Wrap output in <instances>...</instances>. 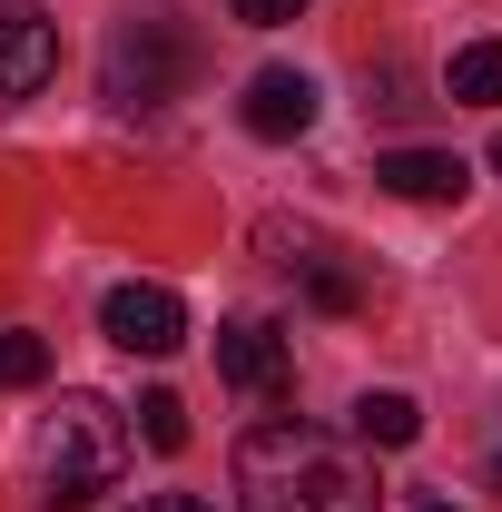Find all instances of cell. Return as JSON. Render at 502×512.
<instances>
[{
	"mask_svg": "<svg viewBox=\"0 0 502 512\" xmlns=\"http://www.w3.org/2000/svg\"><path fill=\"white\" fill-rule=\"evenodd\" d=\"M237 503L247 512H384L375 453L315 424H256L237 444Z\"/></svg>",
	"mask_w": 502,
	"mask_h": 512,
	"instance_id": "obj_1",
	"label": "cell"
},
{
	"mask_svg": "<svg viewBox=\"0 0 502 512\" xmlns=\"http://www.w3.org/2000/svg\"><path fill=\"white\" fill-rule=\"evenodd\" d=\"M119 473H128V414L109 394H60V404L40 414V503L50 512H89Z\"/></svg>",
	"mask_w": 502,
	"mask_h": 512,
	"instance_id": "obj_2",
	"label": "cell"
},
{
	"mask_svg": "<svg viewBox=\"0 0 502 512\" xmlns=\"http://www.w3.org/2000/svg\"><path fill=\"white\" fill-rule=\"evenodd\" d=\"M197 79V40L178 20H119L99 40V99L109 109H168Z\"/></svg>",
	"mask_w": 502,
	"mask_h": 512,
	"instance_id": "obj_3",
	"label": "cell"
},
{
	"mask_svg": "<svg viewBox=\"0 0 502 512\" xmlns=\"http://www.w3.org/2000/svg\"><path fill=\"white\" fill-rule=\"evenodd\" d=\"M99 335H109L119 355H178V345H188V306H178V286L128 276V286L99 296Z\"/></svg>",
	"mask_w": 502,
	"mask_h": 512,
	"instance_id": "obj_4",
	"label": "cell"
},
{
	"mask_svg": "<svg viewBox=\"0 0 502 512\" xmlns=\"http://www.w3.org/2000/svg\"><path fill=\"white\" fill-rule=\"evenodd\" d=\"M60 79V20L40 0H0V99H30Z\"/></svg>",
	"mask_w": 502,
	"mask_h": 512,
	"instance_id": "obj_5",
	"label": "cell"
},
{
	"mask_svg": "<svg viewBox=\"0 0 502 512\" xmlns=\"http://www.w3.org/2000/svg\"><path fill=\"white\" fill-rule=\"evenodd\" d=\"M217 375L237 384V394H286L296 384V355H286V335L266 316H227L217 325Z\"/></svg>",
	"mask_w": 502,
	"mask_h": 512,
	"instance_id": "obj_6",
	"label": "cell"
},
{
	"mask_svg": "<svg viewBox=\"0 0 502 512\" xmlns=\"http://www.w3.org/2000/svg\"><path fill=\"white\" fill-rule=\"evenodd\" d=\"M375 188L404 197V207H463L473 168H463L453 148H384V158H375Z\"/></svg>",
	"mask_w": 502,
	"mask_h": 512,
	"instance_id": "obj_7",
	"label": "cell"
},
{
	"mask_svg": "<svg viewBox=\"0 0 502 512\" xmlns=\"http://www.w3.org/2000/svg\"><path fill=\"white\" fill-rule=\"evenodd\" d=\"M237 119H247V138H266V148L306 138V128H315V79H306V69H256L247 99H237Z\"/></svg>",
	"mask_w": 502,
	"mask_h": 512,
	"instance_id": "obj_8",
	"label": "cell"
},
{
	"mask_svg": "<svg viewBox=\"0 0 502 512\" xmlns=\"http://www.w3.org/2000/svg\"><path fill=\"white\" fill-rule=\"evenodd\" d=\"M355 434L384 444V453H404L414 434H424V404H414V394H365V404H355Z\"/></svg>",
	"mask_w": 502,
	"mask_h": 512,
	"instance_id": "obj_9",
	"label": "cell"
},
{
	"mask_svg": "<svg viewBox=\"0 0 502 512\" xmlns=\"http://www.w3.org/2000/svg\"><path fill=\"white\" fill-rule=\"evenodd\" d=\"M443 89H453L463 109L502 99V40H463V50H453V69H443Z\"/></svg>",
	"mask_w": 502,
	"mask_h": 512,
	"instance_id": "obj_10",
	"label": "cell"
},
{
	"mask_svg": "<svg viewBox=\"0 0 502 512\" xmlns=\"http://www.w3.org/2000/svg\"><path fill=\"white\" fill-rule=\"evenodd\" d=\"M296 276H306V296L325 306V316H355V306H365V276H355V266H345L335 247H315L306 266H296Z\"/></svg>",
	"mask_w": 502,
	"mask_h": 512,
	"instance_id": "obj_11",
	"label": "cell"
},
{
	"mask_svg": "<svg viewBox=\"0 0 502 512\" xmlns=\"http://www.w3.org/2000/svg\"><path fill=\"white\" fill-rule=\"evenodd\" d=\"M40 375H50V345L30 325H0V384H40Z\"/></svg>",
	"mask_w": 502,
	"mask_h": 512,
	"instance_id": "obj_12",
	"label": "cell"
},
{
	"mask_svg": "<svg viewBox=\"0 0 502 512\" xmlns=\"http://www.w3.org/2000/svg\"><path fill=\"white\" fill-rule=\"evenodd\" d=\"M138 434H148L158 453H178L188 444V404H178V394H138Z\"/></svg>",
	"mask_w": 502,
	"mask_h": 512,
	"instance_id": "obj_13",
	"label": "cell"
},
{
	"mask_svg": "<svg viewBox=\"0 0 502 512\" xmlns=\"http://www.w3.org/2000/svg\"><path fill=\"white\" fill-rule=\"evenodd\" d=\"M227 10H237V20H247V30H286V20H296V10H306V0H227Z\"/></svg>",
	"mask_w": 502,
	"mask_h": 512,
	"instance_id": "obj_14",
	"label": "cell"
},
{
	"mask_svg": "<svg viewBox=\"0 0 502 512\" xmlns=\"http://www.w3.org/2000/svg\"><path fill=\"white\" fill-rule=\"evenodd\" d=\"M138 512H207V503H197V493H148Z\"/></svg>",
	"mask_w": 502,
	"mask_h": 512,
	"instance_id": "obj_15",
	"label": "cell"
},
{
	"mask_svg": "<svg viewBox=\"0 0 502 512\" xmlns=\"http://www.w3.org/2000/svg\"><path fill=\"white\" fill-rule=\"evenodd\" d=\"M493 493H502V453H493Z\"/></svg>",
	"mask_w": 502,
	"mask_h": 512,
	"instance_id": "obj_16",
	"label": "cell"
},
{
	"mask_svg": "<svg viewBox=\"0 0 502 512\" xmlns=\"http://www.w3.org/2000/svg\"><path fill=\"white\" fill-rule=\"evenodd\" d=\"M414 512H453V503H414Z\"/></svg>",
	"mask_w": 502,
	"mask_h": 512,
	"instance_id": "obj_17",
	"label": "cell"
},
{
	"mask_svg": "<svg viewBox=\"0 0 502 512\" xmlns=\"http://www.w3.org/2000/svg\"><path fill=\"white\" fill-rule=\"evenodd\" d=\"M493 168H502V138H493Z\"/></svg>",
	"mask_w": 502,
	"mask_h": 512,
	"instance_id": "obj_18",
	"label": "cell"
}]
</instances>
